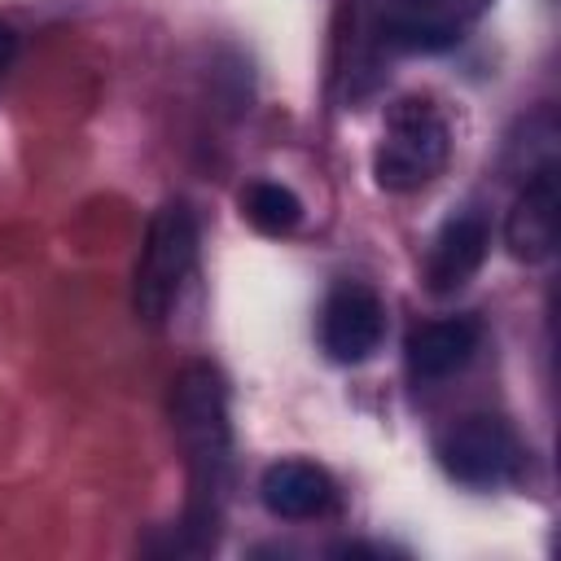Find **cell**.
<instances>
[{
  "mask_svg": "<svg viewBox=\"0 0 561 561\" xmlns=\"http://www.w3.org/2000/svg\"><path fill=\"white\" fill-rule=\"evenodd\" d=\"M171 430L188 465V530L215 539L232 473V425H228V390L219 368L193 359L175 373Z\"/></svg>",
  "mask_w": 561,
  "mask_h": 561,
  "instance_id": "obj_1",
  "label": "cell"
},
{
  "mask_svg": "<svg viewBox=\"0 0 561 561\" xmlns=\"http://www.w3.org/2000/svg\"><path fill=\"white\" fill-rule=\"evenodd\" d=\"M447 123L425 96H403L390 105L377 153H373V175L386 193H412L430 184L443 162H447Z\"/></svg>",
  "mask_w": 561,
  "mask_h": 561,
  "instance_id": "obj_2",
  "label": "cell"
},
{
  "mask_svg": "<svg viewBox=\"0 0 561 561\" xmlns=\"http://www.w3.org/2000/svg\"><path fill=\"white\" fill-rule=\"evenodd\" d=\"M197 254V224L184 202H167L153 210L145 228V245L136 259V280H131V307L145 324H162L180 298V285L193 267Z\"/></svg>",
  "mask_w": 561,
  "mask_h": 561,
  "instance_id": "obj_3",
  "label": "cell"
},
{
  "mask_svg": "<svg viewBox=\"0 0 561 561\" xmlns=\"http://www.w3.org/2000/svg\"><path fill=\"white\" fill-rule=\"evenodd\" d=\"M438 465L460 486L495 491V486L513 482V473L522 465V447H517V438H513V430L504 421H495V416H465L460 425H451L438 438Z\"/></svg>",
  "mask_w": 561,
  "mask_h": 561,
  "instance_id": "obj_4",
  "label": "cell"
},
{
  "mask_svg": "<svg viewBox=\"0 0 561 561\" xmlns=\"http://www.w3.org/2000/svg\"><path fill=\"white\" fill-rule=\"evenodd\" d=\"M386 311L368 285L342 280L320 307V346L333 364H364L381 346Z\"/></svg>",
  "mask_w": 561,
  "mask_h": 561,
  "instance_id": "obj_5",
  "label": "cell"
},
{
  "mask_svg": "<svg viewBox=\"0 0 561 561\" xmlns=\"http://www.w3.org/2000/svg\"><path fill=\"white\" fill-rule=\"evenodd\" d=\"M557 219H561V197H557V167H539L526 188L517 193L508 219H504V245L522 263H543L557 250Z\"/></svg>",
  "mask_w": 561,
  "mask_h": 561,
  "instance_id": "obj_6",
  "label": "cell"
},
{
  "mask_svg": "<svg viewBox=\"0 0 561 561\" xmlns=\"http://www.w3.org/2000/svg\"><path fill=\"white\" fill-rule=\"evenodd\" d=\"M491 245V224L482 210H456L430 241L425 254V285L434 294H456L460 285L473 280Z\"/></svg>",
  "mask_w": 561,
  "mask_h": 561,
  "instance_id": "obj_7",
  "label": "cell"
},
{
  "mask_svg": "<svg viewBox=\"0 0 561 561\" xmlns=\"http://www.w3.org/2000/svg\"><path fill=\"white\" fill-rule=\"evenodd\" d=\"M482 342V329L478 320L469 316H443V320H425L408 333L403 342V355H408V373L416 381H443L451 373H460L473 351Z\"/></svg>",
  "mask_w": 561,
  "mask_h": 561,
  "instance_id": "obj_8",
  "label": "cell"
},
{
  "mask_svg": "<svg viewBox=\"0 0 561 561\" xmlns=\"http://www.w3.org/2000/svg\"><path fill=\"white\" fill-rule=\"evenodd\" d=\"M259 495L267 504V513L285 517V522H307L333 508V482L320 465L311 460H276L263 469L259 478Z\"/></svg>",
  "mask_w": 561,
  "mask_h": 561,
  "instance_id": "obj_9",
  "label": "cell"
},
{
  "mask_svg": "<svg viewBox=\"0 0 561 561\" xmlns=\"http://www.w3.org/2000/svg\"><path fill=\"white\" fill-rule=\"evenodd\" d=\"M241 215L267 232V237H285L298 228L302 219V202L285 188V184H272V180H254L245 193H241Z\"/></svg>",
  "mask_w": 561,
  "mask_h": 561,
  "instance_id": "obj_10",
  "label": "cell"
},
{
  "mask_svg": "<svg viewBox=\"0 0 561 561\" xmlns=\"http://www.w3.org/2000/svg\"><path fill=\"white\" fill-rule=\"evenodd\" d=\"M9 57H13V31L0 22V70L9 66Z\"/></svg>",
  "mask_w": 561,
  "mask_h": 561,
  "instance_id": "obj_11",
  "label": "cell"
},
{
  "mask_svg": "<svg viewBox=\"0 0 561 561\" xmlns=\"http://www.w3.org/2000/svg\"><path fill=\"white\" fill-rule=\"evenodd\" d=\"M403 4H412V9H425V13H430V9L438 4V0H403Z\"/></svg>",
  "mask_w": 561,
  "mask_h": 561,
  "instance_id": "obj_12",
  "label": "cell"
}]
</instances>
